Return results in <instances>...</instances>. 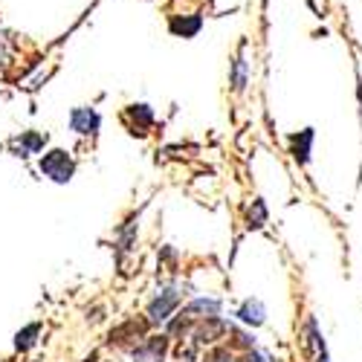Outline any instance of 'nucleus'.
<instances>
[{
	"instance_id": "nucleus-1",
	"label": "nucleus",
	"mask_w": 362,
	"mask_h": 362,
	"mask_svg": "<svg viewBox=\"0 0 362 362\" xmlns=\"http://www.w3.org/2000/svg\"><path fill=\"white\" fill-rule=\"evenodd\" d=\"M38 165H41V174L49 177V180H55V183H67V180L73 177V171H76L73 157L67 154V151H62V148L47 151Z\"/></svg>"
},
{
	"instance_id": "nucleus-2",
	"label": "nucleus",
	"mask_w": 362,
	"mask_h": 362,
	"mask_svg": "<svg viewBox=\"0 0 362 362\" xmlns=\"http://www.w3.org/2000/svg\"><path fill=\"white\" fill-rule=\"evenodd\" d=\"M290 142V157L296 165L308 168L310 160H313V142H316V128H305V131H296L287 136Z\"/></svg>"
},
{
	"instance_id": "nucleus-3",
	"label": "nucleus",
	"mask_w": 362,
	"mask_h": 362,
	"mask_svg": "<svg viewBox=\"0 0 362 362\" xmlns=\"http://www.w3.org/2000/svg\"><path fill=\"white\" fill-rule=\"evenodd\" d=\"M180 298H183V290H180V287H168V290H163L154 301H151V308H148V322H151V325H160V322L171 319L174 308L180 305Z\"/></svg>"
},
{
	"instance_id": "nucleus-4",
	"label": "nucleus",
	"mask_w": 362,
	"mask_h": 362,
	"mask_svg": "<svg viewBox=\"0 0 362 362\" xmlns=\"http://www.w3.org/2000/svg\"><path fill=\"white\" fill-rule=\"evenodd\" d=\"M229 327H232V322H226V319H221V316H215V319H203V325L194 327L192 342H194V345H215L218 339L229 337Z\"/></svg>"
},
{
	"instance_id": "nucleus-5",
	"label": "nucleus",
	"mask_w": 362,
	"mask_h": 362,
	"mask_svg": "<svg viewBox=\"0 0 362 362\" xmlns=\"http://www.w3.org/2000/svg\"><path fill=\"white\" fill-rule=\"evenodd\" d=\"M99 122L102 119H99V113L93 107H76L70 113V128L76 134H81V136H93L99 131Z\"/></svg>"
},
{
	"instance_id": "nucleus-6",
	"label": "nucleus",
	"mask_w": 362,
	"mask_h": 362,
	"mask_svg": "<svg viewBox=\"0 0 362 362\" xmlns=\"http://www.w3.org/2000/svg\"><path fill=\"white\" fill-rule=\"evenodd\" d=\"M165 351H168V337H151L139 348H134V359L136 362H163Z\"/></svg>"
},
{
	"instance_id": "nucleus-7",
	"label": "nucleus",
	"mask_w": 362,
	"mask_h": 362,
	"mask_svg": "<svg viewBox=\"0 0 362 362\" xmlns=\"http://www.w3.org/2000/svg\"><path fill=\"white\" fill-rule=\"evenodd\" d=\"M238 322L240 325H247V327H261L267 322V308H264V301L261 298H247L244 305L238 308Z\"/></svg>"
},
{
	"instance_id": "nucleus-8",
	"label": "nucleus",
	"mask_w": 362,
	"mask_h": 362,
	"mask_svg": "<svg viewBox=\"0 0 362 362\" xmlns=\"http://www.w3.org/2000/svg\"><path fill=\"white\" fill-rule=\"evenodd\" d=\"M168 29H171L174 35H180V38H194L200 29H203V18H200V15H189V18L174 15V18L168 21Z\"/></svg>"
},
{
	"instance_id": "nucleus-9",
	"label": "nucleus",
	"mask_w": 362,
	"mask_h": 362,
	"mask_svg": "<svg viewBox=\"0 0 362 362\" xmlns=\"http://www.w3.org/2000/svg\"><path fill=\"white\" fill-rule=\"evenodd\" d=\"M44 142H47V136L44 134H35V131H26V134H21L15 142H12V148L18 151L21 157H29V154H38V151L44 148Z\"/></svg>"
},
{
	"instance_id": "nucleus-10",
	"label": "nucleus",
	"mask_w": 362,
	"mask_h": 362,
	"mask_svg": "<svg viewBox=\"0 0 362 362\" xmlns=\"http://www.w3.org/2000/svg\"><path fill=\"white\" fill-rule=\"evenodd\" d=\"M183 313H189L194 319H215V316H221V301L218 298H194Z\"/></svg>"
},
{
	"instance_id": "nucleus-11",
	"label": "nucleus",
	"mask_w": 362,
	"mask_h": 362,
	"mask_svg": "<svg viewBox=\"0 0 362 362\" xmlns=\"http://www.w3.org/2000/svg\"><path fill=\"white\" fill-rule=\"evenodd\" d=\"M125 116L134 119V134H139V136L145 134V128H151V122H154V113H151L148 105H131L125 110Z\"/></svg>"
},
{
	"instance_id": "nucleus-12",
	"label": "nucleus",
	"mask_w": 362,
	"mask_h": 362,
	"mask_svg": "<svg viewBox=\"0 0 362 362\" xmlns=\"http://www.w3.org/2000/svg\"><path fill=\"white\" fill-rule=\"evenodd\" d=\"M267 218H269V215H267V203H264L261 197H255L252 206L247 209V226H250V229H261V226L267 223Z\"/></svg>"
},
{
	"instance_id": "nucleus-13",
	"label": "nucleus",
	"mask_w": 362,
	"mask_h": 362,
	"mask_svg": "<svg viewBox=\"0 0 362 362\" xmlns=\"http://www.w3.org/2000/svg\"><path fill=\"white\" fill-rule=\"evenodd\" d=\"M247 78H250L247 62H244V55H238L235 62H232V90H235V93H240V90L247 87Z\"/></svg>"
},
{
	"instance_id": "nucleus-14",
	"label": "nucleus",
	"mask_w": 362,
	"mask_h": 362,
	"mask_svg": "<svg viewBox=\"0 0 362 362\" xmlns=\"http://www.w3.org/2000/svg\"><path fill=\"white\" fill-rule=\"evenodd\" d=\"M38 334H41V325H38V322L26 325V327L21 330V334L15 337V348H18V351H29V348L35 345V337H38Z\"/></svg>"
},
{
	"instance_id": "nucleus-15",
	"label": "nucleus",
	"mask_w": 362,
	"mask_h": 362,
	"mask_svg": "<svg viewBox=\"0 0 362 362\" xmlns=\"http://www.w3.org/2000/svg\"><path fill=\"white\" fill-rule=\"evenodd\" d=\"M229 337H232V339H229V345H232V348H240V351H244V354L255 348V337H252V334H247V330H240V327H235V325L229 327Z\"/></svg>"
},
{
	"instance_id": "nucleus-16",
	"label": "nucleus",
	"mask_w": 362,
	"mask_h": 362,
	"mask_svg": "<svg viewBox=\"0 0 362 362\" xmlns=\"http://www.w3.org/2000/svg\"><path fill=\"white\" fill-rule=\"evenodd\" d=\"M203 362H238V359L232 356V351H229V348H223V345H215L212 351H209V354L203 356Z\"/></svg>"
},
{
	"instance_id": "nucleus-17",
	"label": "nucleus",
	"mask_w": 362,
	"mask_h": 362,
	"mask_svg": "<svg viewBox=\"0 0 362 362\" xmlns=\"http://www.w3.org/2000/svg\"><path fill=\"white\" fill-rule=\"evenodd\" d=\"M240 362H267V359H264V354H258V351L252 348V351H247L244 356H240Z\"/></svg>"
},
{
	"instance_id": "nucleus-18",
	"label": "nucleus",
	"mask_w": 362,
	"mask_h": 362,
	"mask_svg": "<svg viewBox=\"0 0 362 362\" xmlns=\"http://www.w3.org/2000/svg\"><path fill=\"white\" fill-rule=\"evenodd\" d=\"M313 362H330V354H327V342L316 351V356H313Z\"/></svg>"
}]
</instances>
